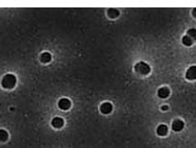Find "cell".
Returning <instances> with one entry per match:
<instances>
[{"mask_svg": "<svg viewBox=\"0 0 196 148\" xmlns=\"http://www.w3.org/2000/svg\"><path fill=\"white\" fill-rule=\"evenodd\" d=\"M17 78L14 74H6L1 80V85L4 89H12L16 85Z\"/></svg>", "mask_w": 196, "mask_h": 148, "instance_id": "1", "label": "cell"}, {"mask_svg": "<svg viewBox=\"0 0 196 148\" xmlns=\"http://www.w3.org/2000/svg\"><path fill=\"white\" fill-rule=\"evenodd\" d=\"M135 70L136 72L143 74V75H147L151 72V68L150 66L148 65L147 63H143V61H140V63H137L135 65Z\"/></svg>", "mask_w": 196, "mask_h": 148, "instance_id": "2", "label": "cell"}, {"mask_svg": "<svg viewBox=\"0 0 196 148\" xmlns=\"http://www.w3.org/2000/svg\"><path fill=\"white\" fill-rule=\"evenodd\" d=\"M186 78L189 80H196V66H191L186 72Z\"/></svg>", "mask_w": 196, "mask_h": 148, "instance_id": "3", "label": "cell"}, {"mask_svg": "<svg viewBox=\"0 0 196 148\" xmlns=\"http://www.w3.org/2000/svg\"><path fill=\"white\" fill-rule=\"evenodd\" d=\"M58 107L61 110H68L71 107V101L69 98H61L58 102Z\"/></svg>", "mask_w": 196, "mask_h": 148, "instance_id": "4", "label": "cell"}, {"mask_svg": "<svg viewBox=\"0 0 196 148\" xmlns=\"http://www.w3.org/2000/svg\"><path fill=\"white\" fill-rule=\"evenodd\" d=\"M183 127H185V124H183V122L180 120H175L174 122L172 123V129L176 132L182 131Z\"/></svg>", "mask_w": 196, "mask_h": 148, "instance_id": "5", "label": "cell"}, {"mask_svg": "<svg viewBox=\"0 0 196 148\" xmlns=\"http://www.w3.org/2000/svg\"><path fill=\"white\" fill-rule=\"evenodd\" d=\"M112 109H113V106L111 103H103L102 105L100 106V111L103 114H109V113L112 111Z\"/></svg>", "mask_w": 196, "mask_h": 148, "instance_id": "6", "label": "cell"}, {"mask_svg": "<svg viewBox=\"0 0 196 148\" xmlns=\"http://www.w3.org/2000/svg\"><path fill=\"white\" fill-rule=\"evenodd\" d=\"M170 95V90L167 87H162L158 90V96L160 98H167L168 96Z\"/></svg>", "mask_w": 196, "mask_h": 148, "instance_id": "7", "label": "cell"}, {"mask_svg": "<svg viewBox=\"0 0 196 148\" xmlns=\"http://www.w3.org/2000/svg\"><path fill=\"white\" fill-rule=\"evenodd\" d=\"M64 122L61 117H54L53 121H52V126L54 128H61L63 126Z\"/></svg>", "mask_w": 196, "mask_h": 148, "instance_id": "8", "label": "cell"}, {"mask_svg": "<svg viewBox=\"0 0 196 148\" xmlns=\"http://www.w3.org/2000/svg\"><path fill=\"white\" fill-rule=\"evenodd\" d=\"M51 59H52V55L49 53V52H44V53H42L41 56H40V60L43 64L50 63V61H51Z\"/></svg>", "mask_w": 196, "mask_h": 148, "instance_id": "9", "label": "cell"}, {"mask_svg": "<svg viewBox=\"0 0 196 148\" xmlns=\"http://www.w3.org/2000/svg\"><path fill=\"white\" fill-rule=\"evenodd\" d=\"M157 133L161 137H163V135H166L168 133V127L166 125L161 124L157 127Z\"/></svg>", "mask_w": 196, "mask_h": 148, "instance_id": "10", "label": "cell"}, {"mask_svg": "<svg viewBox=\"0 0 196 148\" xmlns=\"http://www.w3.org/2000/svg\"><path fill=\"white\" fill-rule=\"evenodd\" d=\"M9 139V133L6 130L0 129V142H6Z\"/></svg>", "mask_w": 196, "mask_h": 148, "instance_id": "11", "label": "cell"}, {"mask_svg": "<svg viewBox=\"0 0 196 148\" xmlns=\"http://www.w3.org/2000/svg\"><path fill=\"white\" fill-rule=\"evenodd\" d=\"M182 43L185 44V46H192V43H193V39L191 38V37H189L188 35H186V36H183L182 37Z\"/></svg>", "mask_w": 196, "mask_h": 148, "instance_id": "12", "label": "cell"}, {"mask_svg": "<svg viewBox=\"0 0 196 148\" xmlns=\"http://www.w3.org/2000/svg\"><path fill=\"white\" fill-rule=\"evenodd\" d=\"M108 15H109V17H111V18H115V17H117L119 15V11H117V10H115V9H110L108 11Z\"/></svg>", "mask_w": 196, "mask_h": 148, "instance_id": "13", "label": "cell"}, {"mask_svg": "<svg viewBox=\"0 0 196 148\" xmlns=\"http://www.w3.org/2000/svg\"><path fill=\"white\" fill-rule=\"evenodd\" d=\"M188 36L191 37L193 40L196 39V29H190L189 31H188Z\"/></svg>", "mask_w": 196, "mask_h": 148, "instance_id": "14", "label": "cell"}, {"mask_svg": "<svg viewBox=\"0 0 196 148\" xmlns=\"http://www.w3.org/2000/svg\"><path fill=\"white\" fill-rule=\"evenodd\" d=\"M161 109H162V110H168L169 107H168V106H162V107H161Z\"/></svg>", "mask_w": 196, "mask_h": 148, "instance_id": "15", "label": "cell"}, {"mask_svg": "<svg viewBox=\"0 0 196 148\" xmlns=\"http://www.w3.org/2000/svg\"><path fill=\"white\" fill-rule=\"evenodd\" d=\"M193 16H194L195 18H196V9L193 10Z\"/></svg>", "mask_w": 196, "mask_h": 148, "instance_id": "16", "label": "cell"}]
</instances>
